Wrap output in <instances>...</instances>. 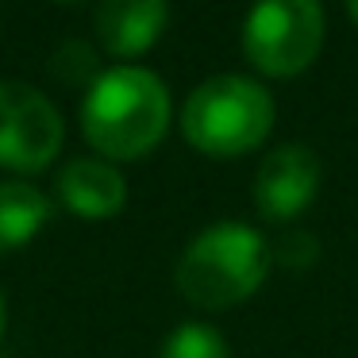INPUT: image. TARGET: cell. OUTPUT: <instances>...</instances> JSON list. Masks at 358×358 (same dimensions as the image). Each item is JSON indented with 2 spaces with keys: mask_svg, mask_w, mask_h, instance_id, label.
Returning a JSON list of instances; mask_svg holds the SVG:
<instances>
[{
  "mask_svg": "<svg viewBox=\"0 0 358 358\" xmlns=\"http://www.w3.org/2000/svg\"><path fill=\"white\" fill-rule=\"evenodd\" d=\"M170 127V89L143 66H112L89 81L81 131L89 147L112 162L143 158Z\"/></svg>",
  "mask_w": 358,
  "mask_h": 358,
  "instance_id": "cell-1",
  "label": "cell"
},
{
  "mask_svg": "<svg viewBox=\"0 0 358 358\" xmlns=\"http://www.w3.org/2000/svg\"><path fill=\"white\" fill-rule=\"evenodd\" d=\"M266 273H270V243L250 224L220 220L185 247L173 281L189 304L220 312L255 296Z\"/></svg>",
  "mask_w": 358,
  "mask_h": 358,
  "instance_id": "cell-2",
  "label": "cell"
},
{
  "mask_svg": "<svg viewBox=\"0 0 358 358\" xmlns=\"http://www.w3.org/2000/svg\"><path fill=\"white\" fill-rule=\"evenodd\" d=\"M273 131V96L239 73L208 78L181 108V135L189 147L212 158H239L262 147Z\"/></svg>",
  "mask_w": 358,
  "mask_h": 358,
  "instance_id": "cell-3",
  "label": "cell"
},
{
  "mask_svg": "<svg viewBox=\"0 0 358 358\" xmlns=\"http://www.w3.org/2000/svg\"><path fill=\"white\" fill-rule=\"evenodd\" d=\"M324 31L320 0H255L243 24V55L266 78H296L320 58Z\"/></svg>",
  "mask_w": 358,
  "mask_h": 358,
  "instance_id": "cell-4",
  "label": "cell"
},
{
  "mask_svg": "<svg viewBox=\"0 0 358 358\" xmlns=\"http://www.w3.org/2000/svg\"><path fill=\"white\" fill-rule=\"evenodd\" d=\"M62 116L47 93L24 81H0V166L39 173L62 150Z\"/></svg>",
  "mask_w": 358,
  "mask_h": 358,
  "instance_id": "cell-5",
  "label": "cell"
},
{
  "mask_svg": "<svg viewBox=\"0 0 358 358\" xmlns=\"http://www.w3.org/2000/svg\"><path fill=\"white\" fill-rule=\"evenodd\" d=\"M320 181H324V162L316 150L301 147V143H285V147L270 150L255 170V208L278 224L293 220L312 204Z\"/></svg>",
  "mask_w": 358,
  "mask_h": 358,
  "instance_id": "cell-6",
  "label": "cell"
},
{
  "mask_svg": "<svg viewBox=\"0 0 358 358\" xmlns=\"http://www.w3.org/2000/svg\"><path fill=\"white\" fill-rule=\"evenodd\" d=\"M170 4L166 0H101L96 39L112 58H139L162 39Z\"/></svg>",
  "mask_w": 358,
  "mask_h": 358,
  "instance_id": "cell-7",
  "label": "cell"
},
{
  "mask_svg": "<svg viewBox=\"0 0 358 358\" xmlns=\"http://www.w3.org/2000/svg\"><path fill=\"white\" fill-rule=\"evenodd\" d=\"M55 193L85 220H108L127 204V181L108 158H73L55 178Z\"/></svg>",
  "mask_w": 358,
  "mask_h": 358,
  "instance_id": "cell-8",
  "label": "cell"
},
{
  "mask_svg": "<svg viewBox=\"0 0 358 358\" xmlns=\"http://www.w3.org/2000/svg\"><path fill=\"white\" fill-rule=\"evenodd\" d=\"M50 224V201L27 181H0V255L31 243Z\"/></svg>",
  "mask_w": 358,
  "mask_h": 358,
  "instance_id": "cell-9",
  "label": "cell"
},
{
  "mask_svg": "<svg viewBox=\"0 0 358 358\" xmlns=\"http://www.w3.org/2000/svg\"><path fill=\"white\" fill-rule=\"evenodd\" d=\"M158 358H231L227 339L208 324H181L178 331H170V339L162 343Z\"/></svg>",
  "mask_w": 358,
  "mask_h": 358,
  "instance_id": "cell-10",
  "label": "cell"
},
{
  "mask_svg": "<svg viewBox=\"0 0 358 358\" xmlns=\"http://www.w3.org/2000/svg\"><path fill=\"white\" fill-rule=\"evenodd\" d=\"M55 78H66V81H78V78H93L96 73V58L89 55L81 43H66L62 55L55 58Z\"/></svg>",
  "mask_w": 358,
  "mask_h": 358,
  "instance_id": "cell-11",
  "label": "cell"
},
{
  "mask_svg": "<svg viewBox=\"0 0 358 358\" xmlns=\"http://www.w3.org/2000/svg\"><path fill=\"white\" fill-rule=\"evenodd\" d=\"M4 324H8V308H4V293H0V335H4Z\"/></svg>",
  "mask_w": 358,
  "mask_h": 358,
  "instance_id": "cell-12",
  "label": "cell"
},
{
  "mask_svg": "<svg viewBox=\"0 0 358 358\" xmlns=\"http://www.w3.org/2000/svg\"><path fill=\"white\" fill-rule=\"evenodd\" d=\"M343 4H347V16L358 24V0H343Z\"/></svg>",
  "mask_w": 358,
  "mask_h": 358,
  "instance_id": "cell-13",
  "label": "cell"
}]
</instances>
